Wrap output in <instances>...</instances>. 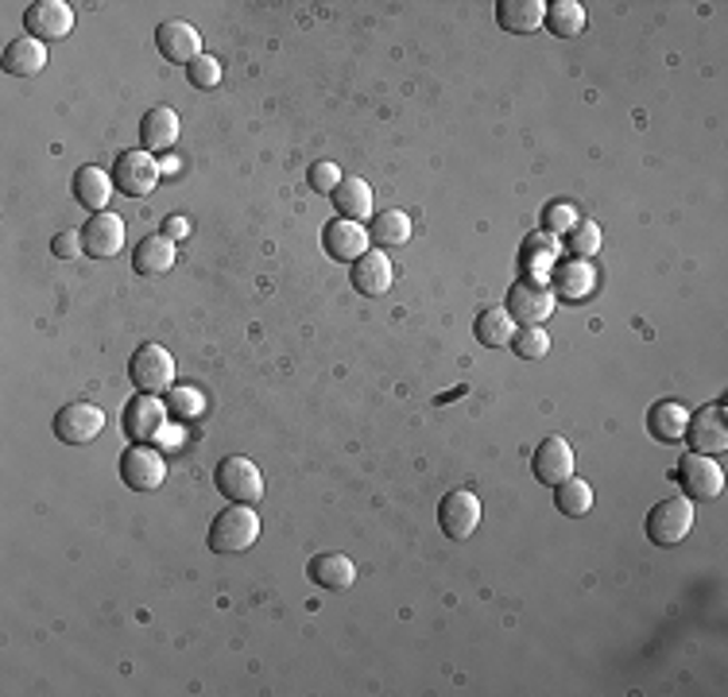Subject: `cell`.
<instances>
[{
    "label": "cell",
    "instance_id": "cell-1",
    "mask_svg": "<svg viewBox=\"0 0 728 697\" xmlns=\"http://www.w3.org/2000/svg\"><path fill=\"white\" fill-rule=\"evenodd\" d=\"M260 539V516L253 512V504H229L209 520V550L214 554H240Z\"/></svg>",
    "mask_w": 728,
    "mask_h": 697
},
{
    "label": "cell",
    "instance_id": "cell-2",
    "mask_svg": "<svg viewBox=\"0 0 728 697\" xmlns=\"http://www.w3.org/2000/svg\"><path fill=\"white\" fill-rule=\"evenodd\" d=\"M128 380L144 395H167L175 387V380H179V364H175L171 348L148 342L128 356Z\"/></svg>",
    "mask_w": 728,
    "mask_h": 697
},
{
    "label": "cell",
    "instance_id": "cell-3",
    "mask_svg": "<svg viewBox=\"0 0 728 697\" xmlns=\"http://www.w3.org/2000/svg\"><path fill=\"white\" fill-rule=\"evenodd\" d=\"M214 484L229 504H260L264 500V473L256 469V461L240 458V453L217 461Z\"/></svg>",
    "mask_w": 728,
    "mask_h": 697
},
{
    "label": "cell",
    "instance_id": "cell-4",
    "mask_svg": "<svg viewBox=\"0 0 728 697\" xmlns=\"http://www.w3.org/2000/svg\"><path fill=\"white\" fill-rule=\"evenodd\" d=\"M554 291H550L547 279H535V275H520L508 291V303L504 311L515 318V326H543V322L554 314Z\"/></svg>",
    "mask_w": 728,
    "mask_h": 697
},
{
    "label": "cell",
    "instance_id": "cell-5",
    "mask_svg": "<svg viewBox=\"0 0 728 697\" xmlns=\"http://www.w3.org/2000/svg\"><path fill=\"white\" fill-rule=\"evenodd\" d=\"M643 531L655 547H678V542L693 531V500H686V497L659 500V504L647 512Z\"/></svg>",
    "mask_w": 728,
    "mask_h": 697
},
{
    "label": "cell",
    "instance_id": "cell-6",
    "mask_svg": "<svg viewBox=\"0 0 728 697\" xmlns=\"http://www.w3.org/2000/svg\"><path fill=\"white\" fill-rule=\"evenodd\" d=\"M678 484H682L686 500H717L725 492V469L717 465L714 453H686L682 461H678L675 473Z\"/></svg>",
    "mask_w": 728,
    "mask_h": 697
},
{
    "label": "cell",
    "instance_id": "cell-7",
    "mask_svg": "<svg viewBox=\"0 0 728 697\" xmlns=\"http://www.w3.org/2000/svg\"><path fill=\"white\" fill-rule=\"evenodd\" d=\"M159 178H164V171H159V159L151 156V151H144V148L120 151L117 164H112V186H117L125 198H144V194H151Z\"/></svg>",
    "mask_w": 728,
    "mask_h": 697
},
{
    "label": "cell",
    "instance_id": "cell-8",
    "mask_svg": "<svg viewBox=\"0 0 728 697\" xmlns=\"http://www.w3.org/2000/svg\"><path fill=\"white\" fill-rule=\"evenodd\" d=\"M167 403L159 395H144L136 392L132 400L125 403V415H120V426H125V438L132 445H151L167 426Z\"/></svg>",
    "mask_w": 728,
    "mask_h": 697
},
{
    "label": "cell",
    "instance_id": "cell-9",
    "mask_svg": "<svg viewBox=\"0 0 728 697\" xmlns=\"http://www.w3.org/2000/svg\"><path fill=\"white\" fill-rule=\"evenodd\" d=\"M120 481L128 484L132 492H156L159 484L167 481V465H164V453L156 445H128L120 453Z\"/></svg>",
    "mask_w": 728,
    "mask_h": 697
},
{
    "label": "cell",
    "instance_id": "cell-10",
    "mask_svg": "<svg viewBox=\"0 0 728 697\" xmlns=\"http://www.w3.org/2000/svg\"><path fill=\"white\" fill-rule=\"evenodd\" d=\"M23 31L39 43H51V39H67L75 31V8L67 0H36V4L23 12Z\"/></svg>",
    "mask_w": 728,
    "mask_h": 697
},
{
    "label": "cell",
    "instance_id": "cell-11",
    "mask_svg": "<svg viewBox=\"0 0 728 697\" xmlns=\"http://www.w3.org/2000/svg\"><path fill=\"white\" fill-rule=\"evenodd\" d=\"M322 248L334 256L337 264H353L361 261L364 253L372 248L368 240V225L350 222V217H329L326 229H322Z\"/></svg>",
    "mask_w": 728,
    "mask_h": 697
},
{
    "label": "cell",
    "instance_id": "cell-12",
    "mask_svg": "<svg viewBox=\"0 0 728 697\" xmlns=\"http://www.w3.org/2000/svg\"><path fill=\"white\" fill-rule=\"evenodd\" d=\"M55 438L67 445H90L97 434L105 431V411L94 403H67V408L55 415Z\"/></svg>",
    "mask_w": 728,
    "mask_h": 697
},
{
    "label": "cell",
    "instance_id": "cell-13",
    "mask_svg": "<svg viewBox=\"0 0 728 697\" xmlns=\"http://www.w3.org/2000/svg\"><path fill=\"white\" fill-rule=\"evenodd\" d=\"M439 527L442 534H450V539H469V534L481 527V500H476V492L469 489H454L442 497L439 504Z\"/></svg>",
    "mask_w": 728,
    "mask_h": 697
},
{
    "label": "cell",
    "instance_id": "cell-14",
    "mask_svg": "<svg viewBox=\"0 0 728 697\" xmlns=\"http://www.w3.org/2000/svg\"><path fill=\"white\" fill-rule=\"evenodd\" d=\"M686 442L693 453H725L728 450V411L721 403L701 408L698 415L686 423Z\"/></svg>",
    "mask_w": 728,
    "mask_h": 697
},
{
    "label": "cell",
    "instance_id": "cell-15",
    "mask_svg": "<svg viewBox=\"0 0 728 697\" xmlns=\"http://www.w3.org/2000/svg\"><path fill=\"white\" fill-rule=\"evenodd\" d=\"M156 47L167 62H175V67H190V62L201 55V36H198V28L186 20H164L156 28Z\"/></svg>",
    "mask_w": 728,
    "mask_h": 697
},
{
    "label": "cell",
    "instance_id": "cell-16",
    "mask_svg": "<svg viewBox=\"0 0 728 697\" xmlns=\"http://www.w3.org/2000/svg\"><path fill=\"white\" fill-rule=\"evenodd\" d=\"M531 473H535L539 484H547V489H554V484H562L565 477H573V450L565 438L550 434L539 442L535 458H531Z\"/></svg>",
    "mask_w": 728,
    "mask_h": 697
},
{
    "label": "cell",
    "instance_id": "cell-17",
    "mask_svg": "<svg viewBox=\"0 0 728 697\" xmlns=\"http://www.w3.org/2000/svg\"><path fill=\"white\" fill-rule=\"evenodd\" d=\"M125 248V222L117 214H94L82 229V253L90 261H112Z\"/></svg>",
    "mask_w": 728,
    "mask_h": 697
},
{
    "label": "cell",
    "instance_id": "cell-18",
    "mask_svg": "<svg viewBox=\"0 0 728 697\" xmlns=\"http://www.w3.org/2000/svg\"><path fill=\"white\" fill-rule=\"evenodd\" d=\"M306 578H311L318 589H326V593H342V589H350L353 581H357V566H353V558L326 550V554H314L311 558V566H306Z\"/></svg>",
    "mask_w": 728,
    "mask_h": 697
},
{
    "label": "cell",
    "instance_id": "cell-19",
    "mask_svg": "<svg viewBox=\"0 0 728 697\" xmlns=\"http://www.w3.org/2000/svg\"><path fill=\"white\" fill-rule=\"evenodd\" d=\"M350 279H353V287H357L361 295H368V298L384 295V291L392 287V279H395L392 256H384L380 248H368L361 261H353Z\"/></svg>",
    "mask_w": 728,
    "mask_h": 697
},
{
    "label": "cell",
    "instance_id": "cell-20",
    "mask_svg": "<svg viewBox=\"0 0 728 697\" xmlns=\"http://www.w3.org/2000/svg\"><path fill=\"white\" fill-rule=\"evenodd\" d=\"M179 112L175 109H167V105H156V109H148L144 112V120H140V144H144V151H171L175 144H179Z\"/></svg>",
    "mask_w": 728,
    "mask_h": 697
},
{
    "label": "cell",
    "instance_id": "cell-21",
    "mask_svg": "<svg viewBox=\"0 0 728 697\" xmlns=\"http://www.w3.org/2000/svg\"><path fill=\"white\" fill-rule=\"evenodd\" d=\"M593 267L589 261H565V264H554L550 267V291H554V298H570V303H578V298H589L593 295Z\"/></svg>",
    "mask_w": 728,
    "mask_h": 697
},
{
    "label": "cell",
    "instance_id": "cell-22",
    "mask_svg": "<svg viewBox=\"0 0 728 697\" xmlns=\"http://www.w3.org/2000/svg\"><path fill=\"white\" fill-rule=\"evenodd\" d=\"M496 23L512 36H535L547 23V0H500Z\"/></svg>",
    "mask_w": 728,
    "mask_h": 697
},
{
    "label": "cell",
    "instance_id": "cell-23",
    "mask_svg": "<svg viewBox=\"0 0 728 697\" xmlns=\"http://www.w3.org/2000/svg\"><path fill=\"white\" fill-rule=\"evenodd\" d=\"M686 423H690V411L678 400H659L651 411H647V434L662 445H675L686 438Z\"/></svg>",
    "mask_w": 728,
    "mask_h": 697
},
{
    "label": "cell",
    "instance_id": "cell-24",
    "mask_svg": "<svg viewBox=\"0 0 728 697\" xmlns=\"http://www.w3.org/2000/svg\"><path fill=\"white\" fill-rule=\"evenodd\" d=\"M47 67V43L31 36H20L4 47V70L16 78H36Z\"/></svg>",
    "mask_w": 728,
    "mask_h": 697
},
{
    "label": "cell",
    "instance_id": "cell-25",
    "mask_svg": "<svg viewBox=\"0 0 728 697\" xmlns=\"http://www.w3.org/2000/svg\"><path fill=\"white\" fill-rule=\"evenodd\" d=\"M175 240H167L164 233H151L136 245V256H132V267L136 275H164L175 267Z\"/></svg>",
    "mask_w": 728,
    "mask_h": 697
},
{
    "label": "cell",
    "instance_id": "cell-26",
    "mask_svg": "<svg viewBox=\"0 0 728 697\" xmlns=\"http://www.w3.org/2000/svg\"><path fill=\"white\" fill-rule=\"evenodd\" d=\"M75 198H78V206L94 209V214H105V206H109V198H112V175H105L101 167H78Z\"/></svg>",
    "mask_w": 728,
    "mask_h": 697
},
{
    "label": "cell",
    "instance_id": "cell-27",
    "mask_svg": "<svg viewBox=\"0 0 728 697\" xmlns=\"http://www.w3.org/2000/svg\"><path fill=\"white\" fill-rule=\"evenodd\" d=\"M329 198H334L337 214L350 217V222H364V217L372 214V186L357 175H345Z\"/></svg>",
    "mask_w": 728,
    "mask_h": 697
},
{
    "label": "cell",
    "instance_id": "cell-28",
    "mask_svg": "<svg viewBox=\"0 0 728 697\" xmlns=\"http://www.w3.org/2000/svg\"><path fill=\"white\" fill-rule=\"evenodd\" d=\"M515 330H520V326H515V318L504 311V306H489V311L476 314L473 334H476V342H481V345H489V348H504V345H512Z\"/></svg>",
    "mask_w": 728,
    "mask_h": 697
},
{
    "label": "cell",
    "instance_id": "cell-29",
    "mask_svg": "<svg viewBox=\"0 0 728 697\" xmlns=\"http://www.w3.org/2000/svg\"><path fill=\"white\" fill-rule=\"evenodd\" d=\"M368 240L380 248H400L411 240V217L403 209H380L368 225Z\"/></svg>",
    "mask_w": 728,
    "mask_h": 697
},
{
    "label": "cell",
    "instance_id": "cell-30",
    "mask_svg": "<svg viewBox=\"0 0 728 697\" xmlns=\"http://www.w3.org/2000/svg\"><path fill=\"white\" fill-rule=\"evenodd\" d=\"M520 264H523V275L543 279V272H550V267L558 264V240L550 237V233H531L520 245Z\"/></svg>",
    "mask_w": 728,
    "mask_h": 697
},
{
    "label": "cell",
    "instance_id": "cell-31",
    "mask_svg": "<svg viewBox=\"0 0 728 697\" xmlns=\"http://www.w3.org/2000/svg\"><path fill=\"white\" fill-rule=\"evenodd\" d=\"M543 28H550V36L558 39H578L586 31V8L578 0H554V4H547Z\"/></svg>",
    "mask_w": 728,
    "mask_h": 697
},
{
    "label": "cell",
    "instance_id": "cell-32",
    "mask_svg": "<svg viewBox=\"0 0 728 697\" xmlns=\"http://www.w3.org/2000/svg\"><path fill=\"white\" fill-rule=\"evenodd\" d=\"M554 504L562 516L581 520V516H589V508H593V489H589L581 477H565L562 484H554Z\"/></svg>",
    "mask_w": 728,
    "mask_h": 697
},
{
    "label": "cell",
    "instance_id": "cell-33",
    "mask_svg": "<svg viewBox=\"0 0 728 697\" xmlns=\"http://www.w3.org/2000/svg\"><path fill=\"white\" fill-rule=\"evenodd\" d=\"M601 225L597 222H578L570 233H565V245H570V256H578V261H589V256L601 253Z\"/></svg>",
    "mask_w": 728,
    "mask_h": 697
},
{
    "label": "cell",
    "instance_id": "cell-34",
    "mask_svg": "<svg viewBox=\"0 0 728 697\" xmlns=\"http://www.w3.org/2000/svg\"><path fill=\"white\" fill-rule=\"evenodd\" d=\"M512 353L523 356V361H543V356L550 353V334H547L543 326H523V330H515Z\"/></svg>",
    "mask_w": 728,
    "mask_h": 697
},
{
    "label": "cell",
    "instance_id": "cell-35",
    "mask_svg": "<svg viewBox=\"0 0 728 697\" xmlns=\"http://www.w3.org/2000/svg\"><path fill=\"white\" fill-rule=\"evenodd\" d=\"M167 411H171L175 419H198L201 411H206V400H201V392H194V387H171V392H167Z\"/></svg>",
    "mask_w": 728,
    "mask_h": 697
},
{
    "label": "cell",
    "instance_id": "cell-36",
    "mask_svg": "<svg viewBox=\"0 0 728 697\" xmlns=\"http://www.w3.org/2000/svg\"><path fill=\"white\" fill-rule=\"evenodd\" d=\"M342 167L337 164H329V159H318V164H311L306 167V186H311L314 194H334L337 190V183H342Z\"/></svg>",
    "mask_w": 728,
    "mask_h": 697
},
{
    "label": "cell",
    "instance_id": "cell-37",
    "mask_svg": "<svg viewBox=\"0 0 728 697\" xmlns=\"http://www.w3.org/2000/svg\"><path fill=\"white\" fill-rule=\"evenodd\" d=\"M186 78H190L194 89H214L222 86V62L214 55H198V59L186 67Z\"/></svg>",
    "mask_w": 728,
    "mask_h": 697
},
{
    "label": "cell",
    "instance_id": "cell-38",
    "mask_svg": "<svg viewBox=\"0 0 728 697\" xmlns=\"http://www.w3.org/2000/svg\"><path fill=\"white\" fill-rule=\"evenodd\" d=\"M573 225H578V209H573L570 202H550V206L543 209V233H550V237L570 233Z\"/></svg>",
    "mask_w": 728,
    "mask_h": 697
},
{
    "label": "cell",
    "instance_id": "cell-39",
    "mask_svg": "<svg viewBox=\"0 0 728 697\" xmlns=\"http://www.w3.org/2000/svg\"><path fill=\"white\" fill-rule=\"evenodd\" d=\"M51 253L59 256V261H75V256H82V233H55Z\"/></svg>",
    "mask_w": 728,
    "mask_h": 697
},
{
    "label": "cell",
    "instance_id": "cell-40",
    "mask_svg": "<svg viewBox=\"0 0 728 697\" xmlns=\"http://www.w3.org/2000/svg\"><path fill=\"white\" fill-rule=\"evenodd\" d=\"M164 237L167 240H183V237H190V222H186L183 214H171L164 222Z\"/></svg>",
    "mask_w": 728,
    "mask_h": 697
},
{
    "label": "cell",
    "instance_id": "cell-41",
    "mask_svg": "<svg viewBox=\"0 0 728 697\" xmlns=\"http://www.w3.org/2000/svg\"><path fill=\"white\" fill-rule=\"evenodd\" d=\"M156 442H159V450H179V445H183V431H179V426H164V434H159Z\"/></svg>",
    "mask_w": 728,
    "mask_h": 697
},
{
    "label": "cell",
    "instance_id": "cell-42",
    "mask_svg": "<svg viewBox=\"0 0 728 697\" xmlns=\"http://www.w3.org/2000/svg\"><path fill=\"white\" fill-rule=\"evenodd\" d=\"M159 171H164V175H175V171H179V159H175V156H164V159H159Z\"/></svg>",
    "mask_w": 728,
    "mask_h": 697
}]
</instances>
